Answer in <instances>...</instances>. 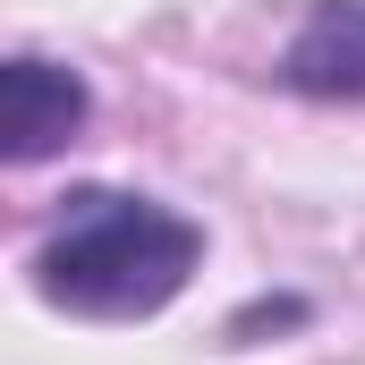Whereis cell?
Here are the masks:
<instances>
[{
    "label": "cell",
    "instance_id": "obj_1",
    "mask_svg": "<svg viewBox=\"0 0 365 365\" xmlns=\"http://www.w3.org/2000/svg\"><path fill=\"white\" fill-rule=\"evenodd\" d=\"M204 264V230L136 187H77L60 230L34 247V297L77 323H145Z\"/></svg>",
    "mask_w": 365,
    "mask_h": 365
},
{
    "label": "cell",
    "instance_id": "obj_2",
    "mask_svg": "<svg viewBox=\"0 0 365 365\" xmlns=\"http://www.w3.org/2000/svg\"><path fill=\"white\" fill-rule=\"evenodd\" d=\"M93 93L77 68H60V60H43V51H9L0 60V162L9 170H34V162H51L77 128H86Z\"/></svg>",
    "mask_w": 365,
    "mask_h": 365
},
{
    "label": "cell",
    "instance_id": "obj_3",
    "mask_svg": "<svg viewBox=\"0 0 365 365\" xmlns=\"http://www.w3.org/2000/svg\"><path fill=\"white\" fill-rule=\"evenodd\" d=\"M280 86L306 102H365V0H314L280 43Z\"/></svg>",
    "mask_w": 365,
    "mask_h": 365
}]
</instances>
